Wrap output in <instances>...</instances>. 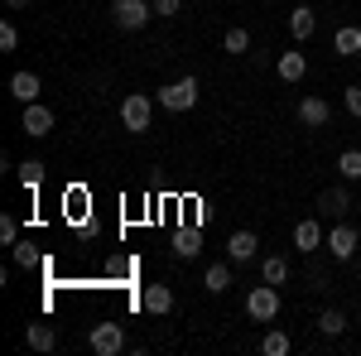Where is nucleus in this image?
<instances>
[{
    "label": "nucleus",
    "instance_id": "f257e3e1",
    "mask_svg": "<svg viewBox=\"0 0 361 356\" xmlns=\"http://www.w3.org/2000/svg\"><path fill=\"white\" fill-rule=\"evenodd\" d=\"M154 97L149 92H130V97H121V125L130 130V135H149V125H154Z\"/></svg>",
    "mask_w": 361,
    "mask_h": 356
},
{
    "label": "nucleus",
    "instance_id": "f03ea898",
    "mask_svg": "<svg viewBox=\"0 0 361 356\" xmlns=\"http://www.w3.org/2000/svg\"><path fill=\"white\" fill-rule=\"evenodd\" d=\"M197 78H173V82H164L159 92H154V102L164 111H173V116H183V111H193L197 106Z\"/></svg>",
    "mask_w": 361,
    "mask_h": 356
},
{
    "label": "nucleus",
    "instance_id": "7ed1b4c3",
    "mask_svg": "<svg viewBox=\"0 0 361 356\" xmlns=\"http://www.w3.org/2000/svg\"><path fill=\"white\" fill-rule=\"evenodd\" d=\"M111 20H116V29L140 34V29L149 25V20H159V15H154V0H111Z\"/></svg>",
    "mask_w": 361,
    "mask_h": 356
},
{
    "label": "nucleus",
    "instance_id": "20e7f679",
    "mask_svg": "<svg viewBox=\"0 0 361 356\" xmlns=\"http://www.w3.org/2000/svg\"><path fill=\"white\" fill-rule=\"evenodd\" d=\"M323 250L333 255L337 265H347V260H357V250H361V231L352 226V221H333V226H328V241H323Z\"/></svg>",
    "mask_w": 361,
    "mask_h": 356
},
{
    "label": "nucleus",
    "instance_id": "39448f33",
    "mask_svg": "<svg viewBox=\"0 0 361 356\" xmlns=\"http://www.w3.org/2000/svg\"><path fill=\"white\" fill-rule=\"evenodd\" d=\"M246 313H250V323H275L279 318V284H255L246 294Z\"/></svg>",
    "mask_w": 361,
    "mask_h": 356
},
{
    "label": "nucleus",
    "instance_id": "423d86ee",
    "mask_svg": "<svg viewBox=\"0 0 361 356\" xmlns=\"http://www.w3.org/2000/svg\"><path fill=\"white\" fill-rule=\"evenodd\" d=\"M87 347H92L97 356L126 352V328H121L116 318H102V323H92V332H87Z\"/></svg>",
    "mask_w": 361,
    "mask_h": 356
},
{
    "label": "nucleus",
    "instance_id": "0eeeda50",
    "mask_svg": "<svg viewBox=\"0 0 361 356\" xmlns=\"http://www.w3.org/2000/svg\"><path fill=\"white\" fill-rule=\"evenodd\" d=\"M54 125H58V116L44 102H29L25 111H20V130H25L29 140H49L54 135Z\"/></svg>",
    "mask_w": 361,
    "mask_h": 356
},
{
    "label": "nucleus",
    "instance_id": "6e6552de",
    "mask_svg": "<svg viewBox=\"0 0 361 356\" xmlns=\"http://www.w3.org/2000/svg\"><path fill=\"white\" fill-rule=\"evenodd\" d=\"M299 125L304 130H328L333 125V102L328 97H299Z\"/></svg>",
    "mask_w": 361,
    "mask_h": 356
},
{
    "label": "nucleus",
    "instance_id": "1a4fd4ad",
    "mask_svg": "<svg viewBox=\"0 0 361 356\" xmlns=\"http://www.w3.org/2000/svg\"><path fill=\"white\" fill-rule=\"evenodd\" d=\"M323 241H328V231H323V221H318V217H299V221H294V250H299V255L323 250Z\"/></svg>",
    "mask_w": 361,
    "mask_h": 356
},
{
    "label": "nucleus",
    "instance_id": "9d476101",
    "mask_svg": "<svg viewBox=\"0 0 361 356\" xmlns=\"http://www.w3.org/2000/svg\"><path fill=\"white\" fill-rule=\"evenodd\" d=\"M275 73H279V82L299 87L308 78V54H299V44H294V49H284V54L275 58Z\"/></svg>",
    "mask_w": 361,
    "mask_h": 356
},
{
    "label": "nucleus",
    "instance_id": "9b49d317",
    "mask_svg": "<svg viewBox=\"0 0 361 356\" xmlns=\"http://www.w3.org/2000/svg\"><path fill=\"white\" fill-rule=\"evenodd\" d=\"M255 255H260V236H255V231L241 226V231L226 236V260H231V265H246V260H255Z\"/></svg>",
    "mask_w": 361,
    "mask_h": 356
},
{
    "label": "nucleus",
    "instance_id": "f8f14e48",
    "mask_svg": "<svg viewBox=\"0 0 361 356\" xmlns=\"http://www.w3.org/2000/svg\"><path fill=\"white\" fill-rule=\"evenodd\" d=\"M318 212H323V217H333V221H342L347 212H352V192H347V178H342L337 188H323V192H318Z\"/></svg>",
    "mask_w": 361,
    "mask_h": 356
},
{
    "label": "nucleus",
    "instance_id": "ddd939ff",
    "mask_svg": "<svg viewBox=\"0 0 361 356\" xmlns=\"http://www.w3.org/2000/svg\"><path fill=\"white\" fill-rule=\"evenodd\" d=\"M140 308H145L149 318L173 313V289H169V284H145V289H140Z\"/></svg>",
    "mask_w": 361,
    "mask_h": 356
},
{
    "label": "nucleus",
    "instance_id": "4468645a",
    "mask_svg": "<svg viewBox=\"0 0 361 356\" xmlns=\"http://www.w3.org/2000/svg\"><path fill=\"white\" fill-rule=\"evenodd\" d=\"M313 29H318V10L294 5V10H289V39H294V44H308V39H313Z\"/></svg>",
    "mask_w": 361,
    "mask_h": 356
},
{
    "label": "nucleus",
    "instance_id": "2eb2a0df",
    "mask_svg": "<svg viewBox=\"0 0 361 356\" xmlns=\"http://www.w3.org/2000/svg\"><path fill=\"white\" fill-rule=\"evenodd\" d=\"M10 97H15L20 106L39 102V97H44V82H39V73H15V78H10Z\"/></svg>",
    "mask_w": 361,
    "mask_h": 356
},
{
    "label": "nucleus",
    "instance_id": "dca6fc26",
    "mask_svg": "<svg viewBox=\"0 0 361 356\" xmlns=\"http://www.w3.org/2000/svg\"><path fill=\"white\" fill-rule=\"evenodd\" d=\"M173 255H178V260H197V255H202V231H197V226H178V231H173Z\"/></svg>",
    "mask_w": 361,
    "mask_h": 356
},
{
    "label": "nucleus",
    "instance_id": "f3484780",
    "mask_svg": "<svg viewBox=\"0 0 361 356\" xmlns=\"http://www.w3.org/2000/svg\"><path fill=\"white\" fill-rule=\"evenodd\" d=\"M231 284H236L231 260H217V265H207V270H202V289H207V294H226Z\"/></svg>",
    "mask_w": 361,
    "mask_h": 356
},
{
    "label": "nucleus",
    "instance_id": "a211bd4d",
    "mask_svg": "<svg viewBox=\"0 0 361 356\" xmlns=\"http://www.w3.org/2000/svg\"><path fill=\"white\" fill-rule=\"evenodd\" d=\"M25 347H29V352H58L54 323H29V328H25Z\"/></svg>",
    "mask_w": 361,
    "mask_h": 356
},
{
    "label": "nucleus",
    "instance_id": "6ab92c4d",
    "mask_svg": "<svg viewBox=\"0 0 361 356\" xmlns=\"http://www.w3.org/2000/svg\"><path fill=\"white\" fill-rule=\"evenodd\" d=\"M294 352V337L284 328H265L260 332V356H289Z\"/></svg>",
    "mask_w": 361,
    "mask_h": 356
},
{
    "label": "nucleus",
    "instance_id": "aec40b11",
    "mask_svg": "<svg viewBox=\"0 0 361 356\" xmlns=\"http://www.w3.org/2000/svg\"><path fill=\"white\" fill-rule=\"evenodd\" d=\"M333 54H337V58H357V54H361V29H357V25H342V29L333 34Z\"/></svg>",
    "mask_w": 361,
    "mask_h": 356
},
{
    "label": "nucleus",
    "instance_id": "412c9836",
    "mask_svg": "<svg viewBox=\"0 0 361 356\" xmlns=\"http://www.w3.org/2000/svg\"><path fill=\"white\" fill-rule=\"evenodd\" d=\"M260 279L265 284H284L289 279V255H265L260 260Z\"/></svg>",
    "mask_w": 361,
    "mask_h": 356
},
{
    "label": "nucleus",
    "instance_id": "4be33fe9",
    "mask_svg": "<svg viewBox=\"0 0 361 356\" xmlns=\"http://www.w3.org/2000/svg\"><path fill=\"white\" fill-rule=\"evenodd\" d=\"M318 332H323V337H342V332H347V313H342V308H323V313H318Z\"/></svg>",
    "mask_w": 361,
    "mask_h": 356
},
{
    "label": "nucleus",
    "instance_id": "5701e85b",
    "mask_svg": "<svg viewBox=\"0 0 361 356\" xmlns=\"http://www.w3.org/2000/svg\"><path fill=\"white\" fill-rule=\"evenodd\" d=\"M222 54H231V58H236V54H250V29H241V25L226 29V34H222Z\"/></svg>",
    "mask_w": 361,
    "mask_h": 356
},
{
    "label": "nucleus",
    "instance_id": "b1692460",
    "mask_svg": "<svg viewBox=\"0 0 361 356\" xmlns=\"http://www.w3.org/2000/svg\"><path fill=\"white\" fill-rule=\"evenodd\" d=\"M337 173H342L347 183H357L361 178V149H342V154H337Z\"/></svg>",
    "mask_w": 361,
    "mask_h": 356
},
{
    "label": "nucleus",
    "instance_id": "393cba45",
    "mask_svg": "<svg viewBox=\"0 0 361 356\" xmlns=\"http://www.w3.org/2000/svg\"><path fill=\"white\" fill-rule=\"evenodd\" d=\"M15 173H20V183H25L29 192H39V183H44V164H39V159H29V164H20Z\"/></svg>",
    "mask_w": 361,
    "mask_h": 356
},
{
    "label": "nucleus",
    "instance_id": "a878e982",
    "mask_svg": "<svg viewBox=\"0 0 361 356\" xmlns=\"http://www.w3.org/2000/svg\"><path fill=\"white\" fill-rule=\"evenodd\" d=\"M10 260H15V265H20V270H34V265H39V250L29 246V241H25V246H20V241H15V246H10Z\"/></svg>",
    "mask_w": 361,
    "mask_h": 356
},
{
    "label": "nucleus",
    "instance_id": "bb28decb",
    "mask_svg": "<svg viewBox=\"0 0 361 356\" xmlns=\"http://www.w3.org/2000/svg\"><path fill=\"white\" fill-rule=\"evenodd\" d=\"M20 49V29H15V20H0V54H15Z\"/></svg>",
    "mask_w": 361,
    "mask_h": 356
},
{
    "label": "nucleus",
    "instance_id": "cd10ccee",
    "mask_svg": "<svg viewBox=\"0 0 361 356\" xmlns=\"http://www.w3.org/2000/svg\"><path fill=\"white\" fill-rule=\"evenodd\" d=\"M15 241H20V221L10 212H0V246H15Z\"/></svg>",
    "mask_w": 361,
    "mask_h": 356
},
{
    "label": "nucleus",
    "instance_id": "c85d7f7f",
    "mask_svg": "<svg viewBox=\"0 0 361 356\" xmlns=\"http://www.w3.org/2000/svg\"><path fill=\"white\" fill-rule=\"evenodd\" d=\"M342 111H347L352 121H361V82H357V87H347V92H342Z\"/></svg>",
    "mask_w": 361,
    "mask_h": 356
},
{
    "label": "nucleus",
    "instance_id": "c756f323",
    "mask_svg": "<svg viewBox=\"0 0 361 356\" xmlns=\"http://www.w3.org/2000/svg\"><path fill=\"white\" fill-rule=\"evenodd\" d=\"M178 10H183V0H154V15H159V20H173Z\"/></svg>",
    "mask_w": 361,
    "mask_h": 356
},
{
    "label": "nucleus",
    "instance_id": "7c9ffc66",
    "mask_svg": "<svg viewBox=\"0 0 361 356\" xmlns=\"http://www.w3.org/2000/svg\"><path fill=\"white\" fill-rule=\"evenodd\" d=\"M308 279H313L308 289H328V270H323V265H313V270H308Z\"/></svg>",
    "mask_w": 361,
    "mask_h": 356
},
{
    "label": "nucleus",
    "instance_id": "2f4dec72",
    "mask_svg": "<svg viewBox=\"0 0 361 356\" xmlns=\"http://www.w3.org/2000/svg\"><path fill=\"white\" fill-rule=\"evenodd\" d=\"M34 0H5V10H29Z\"/></svg>",
    "mask_w": 361,
    "mask_h": 356
}]
</instances>
